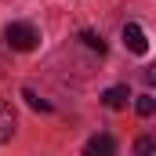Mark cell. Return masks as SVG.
<instances>
[{"label": "cell", "mask_w": 156, "mask_h": 156, "mask_svg": "<svg viewBox=\"0 0 156 156\" xmlns=\"http://www.w3.org/2000/svg\"><path fill=\"white\" fill-rule=\"evenodd\" d=\"M4 40H7L11 51H33L40 44V33H37L33 22H11V26L4 29Z\"/></svg>", "instance_id": "1"}, {"label": "cell", "mask_w": 156, "mask_h": 156, "mask_svg": "<svg viewBox=\"0 0 156 156\" xmlns=\"http://www.w3.org/2000/svg\"><path fill=\"white\" fill-rule=\"evenodd\" d=\"M18 131V116H15V105L7 98H0V145H7Z\"/></svg>", "instance_id": "2"}, {"label": "cell", "mask_w": 156, "mask_h": 156, "mask_svg": "<svg viewBox=\"0 0 156 156\" xmlns=\"http://www.w3.org/2000/svg\"><path fill=\"white\" fill-rule=\"evenodd\" d=\"M120 37L127 44V51H134V55H145V51H149V37H145V29H142L138 22H127Z\"/></svg>", "instance_id": "3"}, {"label": "cell", "mask_w": 156, "mask_h": 156, "mask_svg": "<svg viewBox=\"0 0 156 156\" xmlns=\"http://www.w3.org/2000/svg\"><path fill=\"white\" fill-rule=\"evenodd\" d=\"M83 156H116V138L113 134H91L83 145Z\"/></svg>", "instance_id": "4"}, {"label": "cell", "mask_w": 156, "mask_h": 156, "mask_svg": "<svg viewBox=\"0 0 156 156\" xmlns=\"http://www.w3.org/2000/svg\"><path fill=\"white\" fill-rule=\"evenodd\" d=\"M127 102H131V91H127V83H116V87H105L102 91V105L105 109H127Z\"/></svg>", "instance_id": "5"}, {"label": "cell", "mask_w": 156, "mask_h": 156, "mask_svg": "<svg viewBox=\"0 0 156 156\" xmlns=\"http://www.w3.org/2000/svg\"><path fill=\"white\" fill-rule=\"evenodd\" d=\"M80 40H83V47H87V51H94V55H105V40H102V33H94V29H83V33H80Z\"/></svg>", "instance_id": "6"}, {"label": "cell", "mask_w": 156, "mask_h": 156, "mask_svg": "<svg viewBox=\"0 0 156 156\" xmlns=\"http://www.w3.org/2000/svg\"><path fill=\"white\" fill-rule=\"evenodd\" d=\"M22 98L29 102V109H40V113H51V109H55V105H51L47 98H40V94L33 91V87H22Z\"/></svg>", "instance_id": "7"}, {"label": "cell", "mask_w": 156, "mask_h": 156, "mask_svg": "<svg viewBox=\"0 0 156 156\" xmlns=\"http://www.w3.org/2000/svg\"><path fill=\"white\" fill-rule=\"evenodd\" d=\"M134 113H138L142 120H149V116L156 113V98L149 94V91H145V94H138V102H134Z\"/></svg>", "instance_id": "8"}, {"label": "cell", "mask_w": 156, "mask_h": 156, "mask_svg": "<svg viewBox=\"0 0 156 156\" xmlns=\"http://www.w3.org/2000/svg\"><path fill=\"white\" fill-rule=\"evenodd\" d=\"M134 156H156V138L153 134H142L134 142Z\"/></svg>", "instance_id": "9"}]
</instances>
